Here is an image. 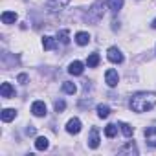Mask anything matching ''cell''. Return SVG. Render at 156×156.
I'll list each match as a JSON object with an SVG mask.
<instances>
[{
	"label": "cell",
	"mask_w": 156,
	"mask_h": 156,
	"mask_svg": "<svg viewBox=\"0 0 156 156\" xmlns=\"http://www.w3.org/2000/svg\"><path fill=\"white\" fill-rule=\"evenodd\" d=\"M129 107H130L134 112H138V114L154 108V107H156V92H136V94L130 98Z\"/></svg>",
	"instance_id": "6da1fadb"
},
{
	"label": "cell",
	"mask_w": 156,
	"mask_h": 156,
	"mask_svg": "<svg viewBox=\"0 0 156 156\" xmlns=\"http://www.w3.org/2000/svg\"><path fill=\"white\" fill-rule=\"evenodd\" d=\"M103 17H105V4H103V0H96V2L88 8V11L85 15V20L88 24H98Z\"/></svg>",
	"instance_id": "7a4b0ae2"
},
{
	"label": "cell",
	"mask_w": 156,
	"mask_h": 156,
	"mask_svg": "<svg viewBox=\"0 0 156 156\" xmlns=\"http://www.w3.org/2000/svg\"><path fill=\"white\" fill-rule=\"evenodd\" d=\"M70 2H72V0H48V2H46V9H48L50 13H59V11H62Z\"/></svg>",
	"instance_id": "3957f363"
},
{
	"label": "cell",
	"mask_w": 156,
	"mask_h": 156,
	"mask_svg": "<svg viewBox=\"0 0 156 156\" xmlns=\"http://www.w3.org/2000/svg\"><path fill=\"white\" fill-rule=\"evenodd\" d=\"M107 57H108V61L114 62V64H121V62H123V53H121V50L116 48V46H110V48L107 50Z\"/></svg>",
	"instance_id": "277c9868"
},
{
	"label": "cell",
	"mask_w": 156,
	"mask_h": 156,
	"mask_svg": "<svg viewBox=\"0 0 156 156\" xmlns=\"http://www.w3.org/2000/svg\"><path fill=\"white\" fill-rule=\"evenodd\" d=\"M105 81H107V85H108L110 88L118 87V83H119V75H118V72H116L114 68H110V70L105 72Z\"/></svg>",
	"instance_id": "5b68a950"
},
{
	"label": "cell",
	"mask_w": 156,
	"mask_h": 156,
	"mask_svg": "<svg viewBox=\"0 0 156 156\" xmlns=\"http://www.w3.org/2000/svg\"><path fill=\"white\" fill-rule=\"evenodd\" d=\"M81 119L79 118H72L68 123H66V132L68 134H79L81 132Z\"/></svg>",
	"instance_id": "8992f818"
},
{
	"label": "cell",
	"mask_w": 156,
	"mask_h": 156,
	"mask_svg": "<svg viewBox=\"0 0 156 156\" xmlns=\"http://www.w3.org/2000/svg\"><path fill=\"white\" fill-rule=\"evenodd\" d=\"M31 114L37 116V118H44L46 116V105H44V101H35L31 105Z\"/></svg>",
	"instance_id": "52a82bcc"
},
{
	"label": "cell",
	"mask_w": 156,
	"mask_h": 156,
	"mask_svg": "<svg viewBox=\"0 0 156 156\" xmlns=\"http://www.w3.org/2000/svg\"><path fill=\"white\" fill-rule=\"evenodd\" d=\"M99 143H101V140H99V130L94 127V129L90 130V136H88V147H90V149H98Z\"/></svg>",
	"instance_id": "ba28073f"
},
{
	"label": "cell",
	"mask_w": 156,
	"mask_h": 156,
	"mask_svg": "<svg viewBox=\"0 0 156 156\" xmlns=\"http://www.w3.org/2000/svg\"><path fill=\"white\" fill-rule=\"evenodd\" d=\"M83 70H85V64H83L81 61H73V62H70V66H68V73H72V75H81Z\"/></svg>",
	"instance_id": "9c48e42d"
},
{
	"label": "cell",
	"mask_w": 156,
	"mask_h": 156,
	"mask_svg": "<svg viewBox=\"0 0 156 156\" xmlns=\"http://www.w3.org/2000/svg\"><path fill=\"white\" fill-rule=\"evenodd\" d=\"M119 154H129V156H136L138 154V147H136V143L134 141H129L127 145H123L119 151H118Z\"/></svg>",
	"instance_id": "30bf717a"
},
{
	"label": "cell",
	"mask_w": 156,
	"mask_h": 156,
	"mask_svg": "<svg viewBox=\"0 0 156 156\" xmlns=\"http://www.w3.org/2000/svg\"><path fill=\"white\" fill-rule=\"evenodd\" d=\"M145 140H147L149 147H156V127L145 129Z\"/></svg>",
	"instance_id": "8fae6325"
},
{
	"label": "cell",
	"mask_w": 156,
	"mask_h": 156,
	"mask_svg": "<svg viewBox=\"0 0 156 156\" xmlns=\"http://www.w3.org/2000/svg\"><path fill=\"white\" fill-rule=\"evenodd\" d=\"M0 94H2V98L9 99L15 96V88L11 87V83H2V87H0Z\"/></svg>",
	"instance_id": "7c38bea8"
},
{
	"label": "cell",
	"mask_w": 156,
	"mask_h": 156,
	"mask_svg": "<svg viewBox=\"0 0 156 156\" xmlns=\"http://www.w3.org/2000/svg\"><path fill=\"white\" fill-rule=\"evenodd\" d=\"M0 19H2V22H4V24H15L19 17H17V13H15V11H4L2 15H0Z\"/></svg>",
	"instance_id": "4fadbf2b"
},
{
	"label": "cell",
	"mask_w": 156,
	"mask_h": 156,
	"mask_svg": "<svg viewBox=\"0 0 156 156\" xmlns=\"http://www.w3.org/2000/svg\"><path fill=\"white\" fill-rule=\"evenodd\" d=\"M75 42L79 44V46H87L90 42V35L87 31H77L75 33Z\"/></svg>",
	"instance_id": "5bb4252c"
},
{
	"label": "cell",
	"mask_w": 156,
	"mask_h": 156,
	"mask_svg": "<svg viewBox=\"0 0 156 156\" xmlns=\"http://www.w3.org/2000/svg\"><path fill=\"white\" fill-rule=\"evenodd\" d=\"M15 116H17L15 108H4L2 110V121H6V123H9L11 119H15Z\"/></svg>",
	"instance_id": "9a60e30c"
},
{
	"label": "cell",
	"mask_w": 156,
	"mask_h": 156,
	"mask_svg": "<svg viewBox=\"0 0 156 156\" xmlns=\"http://www.w3.org/2000/svg\"><path fill=\"white\" fill-rule=\"evenodd\" d=\"M48 145H50V141H48V138H44V136H39V138L35 140V149H37V151H46Z\"/></svg>",
	"instance_id": "2e32d148"
},
{
	"label": "cell",
	"mask_w": 156,
	"mask_h": 156,
	"mask_svg": "<svg viewBox=\"0 0 156 156\" xmlns=\"http://www.w3.org/2000/svg\"><path fill=\"white\" fill-rule=\"evenodd\" d=\"M57 41L62 42V44H68L70 42V31L68 30H59L57 31Z\"/></svg>",
	"instance_id": "e0dca14e"
},
{
	"label": "cell",
	"mask_w": 156,
	"mask_h": 156,
	"mask_svg": "<svg viewBox=\"0 0 156 156\" xmlns=\"http://www.w3.org/2000/svg\"><path fill=\"white\" fill-rule=\"evenodd\" d=\"M55 39L53 37H50V35H44V39H42V48L44 50H53L55 48Z\"/></svg>",
	"instance_id": "ac0fdd59"
},
{
	"label": "cell",
	"mask_w": 156,
	"mask_h": 156,
	"mask_svg": "<svg viewBox=\"0 0 156 156\" xmlns=\"http://www.w3.org/2000/svg\"><path fill=\"white\" fill-rule=\"evenodd\" d=\"M107 4H108V8L116 13V11H119L121 8H123V4H125V0H107Z\"/></svg>",
	"instance_id": "d6986e66"
},
{
	"label": "cell",
	"mask_w": 156,
	"mask_h": 156,
	"mask_svg": "<svg viewBox=\"0 0 156 156\" xmlns=\"http://www.w3.org/2000/svg\"><path fill=\"white\" fill-rule=\"evenodd\" d=\"M98 116H99L101 119L108 118V116H110V107H108V105H98Z\"/></svg>",
	"instance_id": "ffe728a7"
},
{
	"label": "cell",
	"mask_w": 156,
	"mask_h": 156,
	"mask_svg": "<svg viewBox=\"0 0 156 156\" xmlns=\"http://www.w3.org/2000/svg\"><path fill=\"white\" fill-rule=\"evenodd\" d=\"M119 129H121V132H123L127 138H130V136L134 134V127H132V125H129V123H125V121H121V123H119Z\"/></svg>",
	"instance_id": "44dd1931"
},
{
	"label": "cell",
	"mask_w": 156,
	"mask_h": 156,
	"mask_svg": "<svg viewBox=\"0 0 156 156\" xmlns=\"http://www.w3.org/2000/svg\"><path fill=\"white\" fill-rule=\"evenodd\" d=\"M99 61H101V59H99L98 53H90L88 59H87V64H88V68H96V66L99 64Z\"/></svg>",
	"instance_id": "7402d4cb"
},
{
	"label": "cell",
	"mask_w": 156,
	"mask_h": 156,
	"mask_svg": "<svg viewBox=\"0 0 156 156\" xmlns=\"http://www.w3.org/2000/svg\"><path fill=\"white\" fill-rule=\"evenodd\" d=\"M62 92L64 94H75L77 92V87H75V83H70V81H66V83H62Z\"/></svg>",
	"instance_id": "603a6c76"
},
{
	"label": "cell",
	"mask_w": 156,
	"mask_h": 156,
	"mask_svg": "<svg viewBox=\"0 0 156 156\" xmlns=\"http://www.w3.org/2000/svg\"><path fill=\"white\" fill-rule=\"evenodd\" d=\"M116 134H118V125L108 123V125L105 127V136H107V138H114Z\"/></svg>",
	"instance_id": "cb8c5ba5"
},
{
	"label": "cell",
	"mask_w": 156,
	"mask_h": 156,
	"mask_svg": "<svg viewBox=\"0 0 156 156\" xmlns=\"http://www.w3.org/2000/svg\"><path fill=\"white\" fill-rule=\"evenodd\" d=\"M53 107H55V112H62V110H64V108H66V103H64V101H62V99H57V101H55V105H53Z\"/></svg>",
	"instance_id": "d4e9b609"
},
{
	"label": "cell",
	"mask_w": 156,
	"mask_h": 156,
	"mask_svg": "<svg viewBox=\"0 0 156 156\" xmlns=\"http://www.w3.org/2000/svg\"><path fill=\"white\" fill-rule=\"evenodd\" d=\"M26 81H28V75H26V73H20V75H19V83L26 85Z\"/></svg>",
	"instance_id": "484cf974"
},
{
	"label": "cell",
	"mask_w": 156,
	"mask_h": 156,
	"mask_svg": "<svg viewBox=\"0 0 156 156\" xmlns=\"http://www.w3.org/2000/svg\"><path fill=\"white\" fill-rule=\"evenodd\" d=\"M26 134H28V136H33V134H35V127H31V125H30V127L26 129Z\"/></svg>",
	"instance_id": "4316f807"
},
{
	"label": "cell",
	"mask_w": 156,
	"mask_h": 156,
	"mask_svg": "<svg viewBox=\"0 0 156 156\" xmlns=\"http://www.w3.org/2000/svg\"><path fill=\"white\" fill-rule=\"evenodd\" d=\"M151 28H152V30H156V19H154L152 22H151Z\"/></svg>",
	"instance_id": "83f0119b"
}]
</instances>
